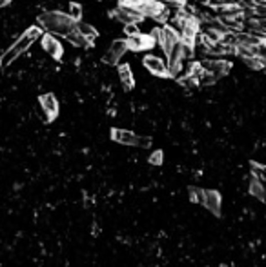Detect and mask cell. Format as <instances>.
Returning <instances> with one entry per match:
<instances>
[{
  "label": "cell",
  "mask_w": 266,
  "mask_h": 267,
  "mask_svg": "<svg viewBox=\"0 0 266 267\" xmlns=\"http://www.w3.org/2000/svg\"><path fill=\"white\" fill-rule=\"evenodd\" d=\"M221 204H222V196H221V193H219V191L204 189V200H202V207H206V209H208L213 216H217V218H221V216H222Z\"/></svg>",
  "instance_id": "10"
},
{
  "label": "cell",
  "mask_w": 266,
  "mask_h": 267,
  "mask_svg": "<svg viewBox=\"0 0 266 267\" xmlns=\"http://www.w3.org/2000/svg\"><path fill=\"white\" fill-rule=\"evenodd\" d=\"M40 46L49 57L55 58V60H60V58L64 57V48H62L60 40H58L55 35H51V33H42Z\"/></svg>",
  "instance_id": "7"
},
{
  "label": "cell",
  "mask_w": 266,
  "mask_h": 267,
  "mask_svg": "<svg viewBox=\"0 0 266 267\" xmlns=\"http://www.w3.org/2000/svg\"><path fill=\"white\" fill-rule=\"evenodd\" d=\"M166 62H168V71L170 77H177L182 71V65H185V51H182V40L175 42L173 48L170 49V53L166 55Z\"/></svg>",
  "instance_id": "4"
},
{
  "label": "cell",
  "mask_w": 266,
  "mask_h": 267,
  "mask_svg": "<svg viewBox=\"0 0 266 267\" xmlns=\"http://www.w3.org/2000/svg\"><path fill=\"white\" fill-rule=\"evenodd\" d=\"M197 80H199V85H213V84H217L219 78L215 77L213 73H210V71H206L204 68H202V71L199 75H197Z\"/></svg>",
  "instance_id": "17"
},
{
  "label": "cell",
  "mask_w": 266,
  "mask_h": 267,
  "mask_svg": "<svg viewBox=\"0 0 266 267\" xmlns=\"http://www.w3.org/2000/svg\"><path fill=\"white\" fill-rule=\"evenodd\" d=\"M68 15H70L75 22L82 20V6L78 4V2H71L70 9H68Z\"/></svg>",
  "instance_id": "21"
},
{
  "label": "cell",
  "mask_w": 266,
  "mask_h": 267,
  "mask_svg": "<svg viewBox=\"0 0 266 267\" xmlns=\"http://www.w3.org/2000/svg\"><path fill=\"white\" fill-rule=\"evenodd\" d=\"M110 138L115 144H120V146H128V147H152L153 144L152 137H142V135H137L133 131L119 129V127H111Z\"/></svg>",
  "instance_id": "3"
},
{
  "label": "cell",
  "mask_w": 266,
  "mask_h": 267,
  "mask_svg": "<svg viewBox=\"0 0 266 267\" xmlns=\"http://www.w3.org/2000/svg\"><path fill=\"white\" fill-rule=\"evenodd\" d=\"M42 33H44V29H42L40 26H31V28L26 29V31L21 35V38L13 42V44L9 46V48L6 49L2 55H0V68H2V69L9 68V65H11L13 62L16 60V58L28 51L29 46H31L33 42L40 40Z\"/></svg>",
  "instance_id": "1"
},
{
  "label": "cell",
  "mask_w": 266,
  "mask_h": 267,
  "mask_svg": "<svg viewBox=\"0 0 266 267\" xmlns=\"http://www.w3.org/2000/svg\"><path fill=\"white\" fill-rule=\"evenodd\" d=\"M202 68H204L206 71H210V73H213L217 78H221L230 73L232 62H228L224 57H212V58L202 60Z\"/></svg>",
  "instance_id": "8"
},
{
  "label": "cell",
  "mask_w": 266,
  "mask_h": 267,
  "mask_svg": "<svg viewBox=\"0 0 266 267\" xmlns=\"http://www.w3.org/2000/svg\"><path fill=\"white\" fill-rule=\"evenodd\" d=\"M64 38L70 42L71 46H75V48H88V46H91L90 40H88V38L84 37V35H82V33L77 29V26H75V28L71 29V31L68 33Z\"/></svg>",
  "instance_id": "14"
},
{
  "label": "cell",
  "mask_w": 266,
  "mask_h": 267,
  "mask_svg": "<svg viewBox=\"0 0 266 267\" xmlns=\"http://www.w3.org/2000/svg\"><path fill=\"white\" fill-rule=\"evenodd\" d=\"M162 162H164V153H162V149H155L152 154H150V157H148V164H150V166L159 167V166H162Z\"/></svg>",
  "instance_id": "20"
},
{
  "label": "cell",
  "mask_w": 266,
  "mask_h": 267,
  "mask_svg": "<svg viewBox=\"0 0 266 267\" xmlns=\"http://www.w3.org/2000/svg\"><path fill=\"white\" fill-rule=\"evenodd\" d=\"M77 29L82 33V35H84V37L88 38V40H90V44H91V46H93V42L98 38V31H97V29H95L91 24H88V22L78 20V22H77Z\"/></svg>",
  "instance_id": "15"
},
{
  "label": "cell",
  "mask_w": 266,
  "mask_h": 267,
  "mask_svg": "<svg viewBox=\"0 0 266 267\" xmlns=\"http://www.w3.org/2000/svg\"><path fill=\"white\" fill-rule=\"evenodd\" d=\"M128 48L130 51H150L152 48H155V40L152 35H144V33H137L133 37H126Z\"/></svg>",
  "instance_id": "11"
},
{
  "label": "cell",
  "mask_w": 266,
  "mask_h": 267,
  "mask_svg": "<svg viewBox=\"0 0 266 267\" xmlns=\"http://www.w3.org/2000/svg\"><path fill=\"white\" fill-rule=\"evenodd\" d=\"M37 22L44 29V33H51L55 37H66L77 26V22L68 13L62 11H46L38 16Z\"/></svg>",
  "instance_id": "2"
},
{
  "label": "cell",
  "mask_w": 266,
  "mask_h": 267,
  "mask_svg": "<svg viewBox=\"0 0 266 267\" xmlns=\"http://www.w3.org/2000/svg\"><path fill=\"white\" fill-rule=\"evenodd\" d=\"M250 171H252V176L261 180V182L266 184V166L264 164H259V162H250Z\"/></svg>",
  "instance_id": "16"
},
{
  "label": "cell",
  "mask_w": 266,
  "mask_h": 267,
  "mask_svg": "<svg viewBox=\"0 0 266 267\" xmlns=\"http://www.w3.org/2000/svg\"><path fill=\"white\" fill-rule=\"evenodd\" d=\"M128 51H130V48H128L126 38H117V40L111 42L110 49L106 51V55L103 57V60L106 62V64H110V65H115V64H119V60L124 57V55H126Z\"/></svg>",
  "instance_id": "6"
},
{
  "label": "cell",
  "mask_w": 266,
  "mask_h": 267,
  "mask_svg": "<svg viewBox=\"0 0 266 267\" xmlns=\"http://www.w3.org/2000/svg\"><path fill=\"white\" fill-rule=\"evenodd\" d=\"M124 33H126V37H133V35L140 33L139 24H135V22H131V24H124Z\"/></svg>",
  "instance_id": "22"
},
{
  "label": "cell",
  "mask_w": 266,
  "mask_h": 267,
  "mask_svg": "<svg viewBox=\"0 0 266 267\" xmlns=\"http://www.w3.org/2000/svg\"><path fill=\"white\" fill-rule=\"evenodd\" d=\"M11 2L13 0H0V8H6V6H9Z\"/></svg>",
  "instance_id": "23"
},
{
  "label": "cell",
  "mask_w": 266,
  "mask_h": 267,
  "mask_svg": "<svg viewBox=\"0 0 266 267\" xmlns=\"http://www.w3.org/2000/svg\"><path fill=\"white\" fill-rule=\"evenodd\" d=\"M248 193H250L254 198H257L259 202L266 204V184L264 182H261V180H257V178H252L250 187H248Z\"/></svg>",
  "instance_id": "13"
},
{
  "label": "cell",
  "mask_w": 266,
  "mask_h": 267,
  "mask_svg": "<svg viewBox=\"0 0 266 267\" xmlns=\"http://www.w3.org/2000/svg\"><path fill=\"white\" fill-rule=\"evenodd\" d=\"M179 84L182 85V87H186V89L199 87V80H197V77H193V75H190V73L182 75V77L179 78Z\"/></svg>",
  "instance_id": "19"
},
{
  "label": "cell",
  "mask_w": 266,
  "mask_h": 267,
  "mask_svg": "<svg viewBox=\"0 0 266 267\" xmlns=\"http://www.w3.org/2000/svg\"><path fill=\"white\" fill-rule=\"evenodd\" d=\"M264 2H266V0H264Z\"/></svg>",
  "instance_id": "24"
},
{
  "label": "cell",
  "mask_w": 266,
  "mask_h": 267,
  "mask_svg": "<svg viewBox=\"0 0 266 267\" xmlns=\"http://www.w3.org/2000/svg\"><path fill=\"white\" fill-rule=\"evenodd\" d=\"M117 73H119V80L122 82V85H124L126 91H130V89L135 87V77H133V71H131L130 64L117 65Z\"/></svg>",
  "instance_id": "12"
},
{
  "label": "cell",
  "mask_w": 266,
  "mask_h": 267,
  "mask_svg": "<svg viewBox=\"0 0 266 267\" xmlns=\"http://www.w3.org/2000/svg\"><path fill=\"white\" fill-rule=\"evenodd\" d=\"M38 104H40V109L44 111V120L51 124L58 117V111H60L57 97L53 93H44L38 97Z\"/></svg>",
  "instance_id": "5"
},
{
  "label": "cell",
  "mask_w": 266,
  "mask_h": 267,
  "mask_svg": "<svg viewBox=\"0 0 266 267\" xmlns=\"http://www.w3.org/2000/svg\"><path fill=\"white\" fill-rule=\"evenodd\" d=\"M142 65L150 71L152 75L155 77H170V71H168V62L162 60L160 57H155V55H146L142 58Z\"/></svg>",
  "instance_id": "9"
},
{
  "label": "cell",
  "mask_w": 266,
  "mask_h": 267,
  "mask_svg": "<svg viewBox=\"0 0 266 267\" xmlns=\"http://www.w3.org/2000/svg\"><path fill=\"white\" fill-rule=\"evenodd\" d=\"M188 193H190V202L201 204V206H202V200H204V189H201V187H195V186H190L188 187Z\"/></svg>",
  "instance_id": "18"
}]
</instances>
